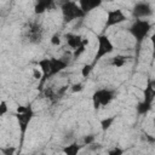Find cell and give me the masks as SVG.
<instances>
[{
	"mask_svg": "<svg viewBox=\"0 0 155 155\" xmlns=\"http://www.w3.org/2000/svg\"><path fill=\"white\" fill-rule=\"evenodd\" d=\"M151 108H153V107H149V105L144 104L143 102H139V103L137 104V107H136V110H137L138 115H147V114L151 110Z\"/></svg>",
	"mask_w": 155,
	"mask_h": 155,
	"instance_id": "17",
	"label": "cell"
},
{
	"mask_svg": "<svg viewBox=\"0 0 155 155\" xmlns=\"http://www.w3.org/2000/svg\"><path fill=\"white\" fill-rule=\"evenodd\" d=\"M115 121V116H110V117H105V119H103L102 121H101V128H102V131H107V130H109L110 127H111V125H113V122Z\"/></svg>",
	"mask_w": 155,
	"mask_h": 155,
	"instance_id": "18",
	"label": "cell"
},
{
	"mask_svg": "<svg viewBox=\"0 0 155 155\" xmlns=\"http://www.w3.org/2000/svg\"><path fill=\"white\" fill-rule=\"evenodd\" d=\"M42 36H44V28L41 23L36 21L30 22L25 29V38L28 39V41L31 44H39L42 40Z\"/></svg>",
	"mask_w": 155,
	"mask_h": 155,
	"instance_id": "6",
	"label": "cell"
},
{
	"mask_svg": "<svg viewBox=\"0 0 155 155\" xmlns=\"http://www.w3.org/2000/svg\"><path fill=\"white\" fill-rule=\"evenodd\" d=\"M126 21V15L122 12V10L120 8H115V10H108L107 11V18H105V24H104V29H108L110 27L117 25L122 22Z\"/></svg>",
	"mask_w": 155,
	"mask_h": 155,
	"instance_id": "8",
	"label": "cell"
},
{
	"mask_svg": "<svg viewBox=\"0 0 155 155\" xmlns=\"http://www.w3.org/2000/svg\"><path fill=\"white\" fill-rule=\"evenodd\" d=\"M108 154L109 155H121V154H124V150L120 148H114V149H110L108 151Z\"/></svg>",
	"mask_w": 155,
	"mask_h": 155,
	"instance_id": "26",
	"label": "cell"
},
{
	"mask_svg": "<svg viewBox=\"0 0 155 155\" xmlns=\"http://www.w3.org/2000/svg\"><path fill=\"white\" fill-rule=\"evenodd\" d=\"M1 151L4 154H6V155H11V154L15 153V149L13 148H7V149H1Z\"/></svg>",
	"mask_w": 155,
	"mask_h": 155,
	"instance_id": "27",
	"label": "cell"
},
{
	"mask_svg": "<svg viewBox=\"0 0 155 155\" xmlns=\"http://www.w3.org/2000/svg\"><path fill=\"white\" fill-rule=\"evenodd\" d=\"M34 75H35V79H40V73H38V70H34Z\"/></svg>",
	"mask_w": 155,
	"mask_h": 155,
	"instance_id": "28",
	"label": "cell"
},
{
	"mask_svg": "<svg viewBox=\"0 0 155 155\" xmlns=\"http://www.w3.org/2000/svg\"><path fill=\"white\" fill-rule=\"evenodd\" d=\"M97 42H98V47H97V52H96L93 62H92L93 65H96L97 62H99L104 56L110 54L114 51V45H113L111 40L105 34L97 35Z\"/></svg>",
	"mask_w": 155,
	"mask_h": 155,
	"instance_id": "4",
	"label": "cell"
},
{
	"mask_svg": "<svg viewBox=\"0 0 155 155\" xmlns=\"http://www.w3.org/2000/svg\"><path fill=\"white\" fill-rule=\"evenodd\" d=\"M153 15V7L148 1H139L132 7V17L136 19L148 18Z\"/></svg>",
	"mask_w": 155,
	"mask_h": 155,
	"instance_id": "7",
	"label": "cell"
},
{
	"mask_svg": "<svg viewBox=\"0 0 155 155\" xmlns=\"http://www.w3.org/2000/svg\"><path fill=\"white\" fill-rule=\"evenodd\" d=\"M153 28V24L148 19H134V22L130 25L128 31L136 40V57L138 58L140 47L145 38L149 35L150 30Z\"/></svg>",
	"mask_w": 155,
	"mask_h": 155,
	"instance_id": "1",
	"label": "cell"
},
{
	"mask_svg": "<svg viewBox=\"0 0 155 155\" xmlns=\"http://www.w3.org/2000/svg\"><path fill=\"white\" fill-rule=\"evenodd\" d=\"M61 11H62L64 23H70L74 19H79V18H82L86 16L85 12L80 8V6L71 0L62 2L61 4Z\"/></svg>",
	"mask_w": 155,
	"mask_h": 155,
	"instance_id": "2",
	"label": "cell"
},
{
	"mask_svg": "<svg viewBox=\"0 0 155 155\" xmlns=\"http://www.w3.org/2000/svg\"><path fill=\"white\" fill-rule=\"evenodd\" d=\"M80 149H81V147L78 143H71V144L67 145L63 149V153L64 154H68V155H76L80 151Z\"/></svg>",
	"mask_w": 155,
	"mask_h": 155,
	"instance_id": "16",
	"label": "cell"
},
{
	"mask_svg": "<svg viewBox=\"0 0 155 155\" xmlns=\"http://www.w3.org/2000/svg\"><path fill=\"white\" fill-rule=\"evenodd\" d=\"M70 88H71V92H80L84 90V85L81 82H76V84H73Z\"/></svg>",
	"mask_w": 155,
	"mask_h": 155,
	"instance_id": "23",
	"label": "cell"
},
{
	"mask_svg": "<svg viewBox=\"0 0 155 155\" xmlns=\"http://www.w3.org/2000/svg\"><path fill=\"white\" fill-rule=\"evenodd\" d=\"M85 50H86V46L85 45H80L79 47H76L75 50H74V53H73V57H74V59H76V58H79L84 52H85Z\"/></svg>",
	"mask_w": 155,
	"mask_h": 155,
	"instance_id": "21",
	"label": "cell"
},
{
	"mask_svg": "<svg viewBox=\"0 0 155 155\" xmlns=\"http://www.w3.org/2000/svg\"><path fill=\"white\" fill-rule=\"evenodd\" d=\"M38 64H39V67H40V69H41V71H42V79L40 80V85H39V87L41 88L42 85L48 80V73H50V58H42V59L39 61Z\"/></svg>",
	"mask_w": 155,
	"mask_h": 155,
	"instance_id": "13",
	"label": "cell"
},
{
	"mask_svg": "<svg viewBox=\"0 0 155 155\" xmlns=\"http://www.w3.org/2000/svg\"><path fill=\"white\" fill-rule=\"evenodd\" d=\"M93 142H94V136L93 134H88V136H85L84 137V144L85 145H90Z\"/></svg>",
	"mask_w": 155,
	"mask_h": 155,
	"instance_id": "25",
	"label": "cell"
},
{
	"mask_svg": "<svg viewBox=\"0 0 155 155\" xmlns=\"http://www.w3.org/2000/svg\"><path fill=\"white\" fill-rule=\"evenodd\" d=\"M54 7H56L54 0H36L34 6V12L35 15H42L46 11H50Z\"/></svg>",
	"mask_w": 155,
	"mask_h": 155,
	"instance_id": "11",
	"label": "cell"
},
{
	"mask_svg": "<svg viewBox=\"0 0 155 155\" xmlns=\"http://www.w3.org/2000/svg\"><path fill=\"white\" fill-rule=\"evenodd\" d=\"M65 41L68 44L69 47L71 48H76L79 47L81 44H82V36L81 35H78V34H73V33H68L65 34Z\"/></svg>",
	"mask_w": 155,
	"mask_h": 155,
	"instance_id": "14",
	"label": "cell"
},
{
	"mask_svg": "<svg viewBox=\"0 0 155 155\" xmlns=\"http://www.w3.org/2000/svg\"><path fill=\"white\" fill-rule=\"evenodd\" d=\"M115 96H116V92L110 88H99V90L94 91V93L92 94L93 108L96 110H98L102 107H107L108 104H110L114 101Z\"/></svg>",
	"mask_w": 155,
	"mask_h": 155,
	"instance_id": "3",
	"label": "cell"
},
{
	"mask_svg": "<svg viewBox=\"0 0 155 155\" xmlns=\"http://www.w3.org/2000/svg\"><path fill=\"white\" fill-rule=\"evenodd\" d=\"M127 58H130V57L117 54V56H115V57H113V58L110 59V65H113V67H115V68H120V67L125 65V63L127 62Z\"/></svg>",
	"mask_w": 155,
	"mask_h": 155,
	"instance_id": "15",
	"label": "cell"
},
{
	"mask_svg": "<svg viewBox=\"0 0 155 155\" xmlns=\"http://www.w3.org/2000/svg\"><path fill=\"white\" fill-rule=\"evenodd\" d=\"M102 2H103V0H79V6L85 12V15H87L88 12L99 7L102 5Z\"/></svg>",
	"mask_w": 155,
	"mask_h": 155,
	"instance_id": "12",
	"label": "cell"
},
{
	"mask_svg": "<svg viewBox=\"0 0 155 155\" xmlns=\"http://www.w3.org/2000/svg\"><path fill=\"white\" fill-rule=\"evenodd\" d=\"M93 68H94V65L91 63V64H85L84 67H82V69H81V75L84 76V78H88L90 76V74H91V71L93 70Z\"/></svg>",
	"mask_w": 155,
	"mask_h": 155,
	"instance_id": "20",
	"label": "cell"
},
{
	"mask_svg": "<svg viewBox=\"0 0 155 155\" xmlns=\"http://www.w3.org/2000/svg\"><path fill=\"white\" fill-rule=\"evenodd\" d=\"M69 62L65 58H56V57H51L50 58V73H48V80L52 79L54 75H57L58 73L63 71L65 68H68Z\"/></svg>",
	"mask_w": 155,
	"mask_h": 155,
	"instance_id": "9",
	"label": "cell"
},
{
	"mask_svg": "<svg viewBox=\"0 0 155 155\" xmlns=\"http://www.w3.org/2000/svg\"><path fill=\"white\" fill-rule=\"evenodd\" d=\"M154 99H155V81L149 79L148 80V85L145 87V90L143 91V99L142 102L153 107V103H154Z\"/></svg>",
	"mask_w": 155,
	"mask_h": 155,
	"instance_id": "10",
	"label": "cell"
},
{
	"mask_svg": "<svg viewBox=\"0 0 155 155\" xmlns=\"http://www.w3.org/2000/svg\"><path fill=\"white\" fill-rule=\"evenodd\" d=\"M7 113V103L5 101H1L0 102V116L5 115Z\"/></svg>",
	"mask_w": 155,
	"mask_h": 155,
	"instance_id": "24",
	"label": "cell"
},
{
	"mask_svg": "<svg viewBox=\"0 0 155 155\" xmlns=\"http://www.w3.org/2000/svg\"><path fill=\"white\" fill-rule=\"evenodd\" d=\"M16 117H17V122H18L19 132H21V142H19V144L22 145L23 142H24V136L27 133L28 126H29L30 121L34 117V111H33L31 105H27L25 110L22 111V113H16Z\"/></svg>",
	"mask_w": 155,
	"mask_h": 155,
	"instance_id": "5",
	"label": "cell"
},
{
	"mask_svg": "<svg viewBox=\"0 0 155 155\" xmlns=\"http://www.w3.org/2000/svg\"><path fill=\"white\" fill-rule=\"evenodd\" d=\"M51 44H52L53 46L61 45V36H59V34H53V35L51 36Z\"/></svg>",
	"mask_w": 155,
	"mask_h": 155,
	"instance_id": "22",
	"label": "cell"
},
{
	"mask_svg": "<svg viewBox=\"0 0 155 155\" xmlns=\"http://www.w3.org/2000/svg\"><path fill=\"white\" fill-rule=\"evenodd\" d=\"M44 93H45V96H46L52 103H56V102L58 101V96H57V93H56L51 87L45 88V90H44Z\"/></svg>",
	"mask_w": 155,
	"mask_h": 155,
	"instance_id": "19",
	"label": "cell"
}]
</instances>
